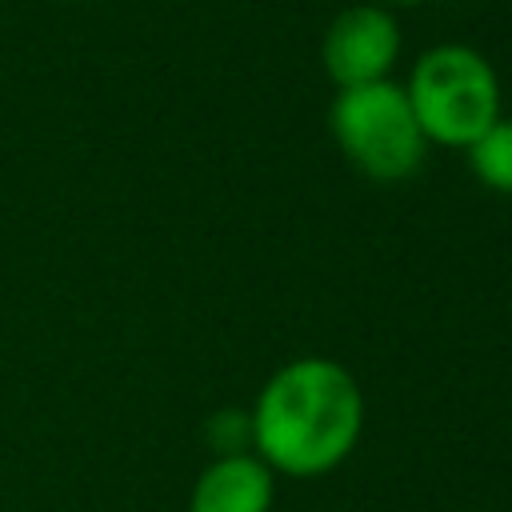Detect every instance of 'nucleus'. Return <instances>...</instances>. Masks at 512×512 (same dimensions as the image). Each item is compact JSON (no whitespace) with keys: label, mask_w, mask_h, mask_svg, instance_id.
Wrapping results in <instances>:
<instances>
[{"label":"nucleus","mask_w":512,"mask_h":512,"mask_svg":"<svg viewBox=\"0 0 512 512\" xmlns=\"http://www.w3.org/2000/svg\"><path fill=\"white\" fill-rule=\"evenodd\" d=\"M396 56H400V28L380 4H352L336 12L320 44L324 72L336 88L388 80Z\"/></svg>","instance_id":"obj_4"},{"label":"nucleus","mask_w":512,"mask_h":512,"mask_svg":"<svg viewBox=\"0 0 512 512\" xmlns=\"http://www.w3.org/2000/svg\"><path fill=\"white\" fill-rule=\"evenodd\" d=\"M248 424L252 452L272 472L312 480L352 456L364 428V392L340 360L300 356L268 376Z\"/></svg>","instance_id":"obj_1"},{"label":"nucleus","mask_w":512,"mask_h":512,"mask_svg":"<svg viewBox=\"0 0 512 512\" xmlns=\"http://www.w3.org/2000/svg\"><path fill=\"white\" fill-rule=\"evenodd\" d=\"M276 472L256 452L216 456L192 484L188 512H272Z\"/></svg>","instance_id":"obj_5"},{"label":"nucleus","mask_w":512,"mask_h":512,"mask_svg":"<svg viewBox=\"0 0 512 512\" xmlns=\"http://www.w3.org/2000/svg\"><path fill=\"white\" fill-rule=\"evenodd\" d=\"M328 124L340 152L380 184L408 180L424 164L428 140L416 124L404 84L376 80L360 88H340Z\"/></svg>","instance_id":"obj_3"},{"label":"nucleus","mask_w":512,"mask_h":512,"mask_svg":"<svg viewBox=\"0 0 512 512\" xmlns=\"http://www.w3.org/2000/svg\"><path fill=\"white\" fill-rule=\"evenodd\" d=\"M404 96L428 144L468 148L492 120H500V80L468 44H432L412 64Z\"/></svg>","instance_id":"obj_2"},{"label":"nucleus","mask_w":512,"mask_h":512,"mask_svg":"<svg viewBox=\"0 0 512 512\" xmlns=\"http://www.w3.org/2000/svg\"><path fill=\"white\" fill-rule=\"evenodd\" d=\"M388 4H404L408 8V4H424V0H388Z\"/></svg>","instance_id":"obj_7"},{"label":"nucleus","mask_w":512,"mask_h":512,"mask_svg":"<svg viewBox=\"0 0 512 512\" xmlns=\"http://www.w3.org/2000/svg\"><path fill=\"white\" fill-rule=\"evenodd\" d=\"M464 152L484 188L512 196V120H504V116L492 120Z\"/></svg>","instance_id":"obj_6"}]
</instances>
